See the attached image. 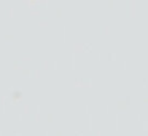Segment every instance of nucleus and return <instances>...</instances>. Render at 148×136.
<instances>
[]
</instances>
